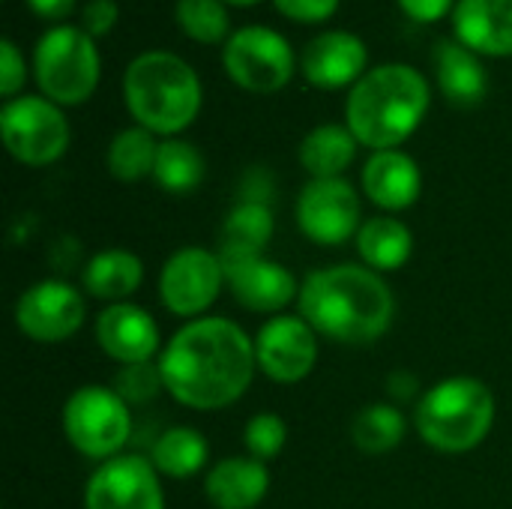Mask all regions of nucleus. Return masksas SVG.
Instances as JSON below:
<instances>
[{"instance_id":"1","label":"nucleus","mask_w":512,"mask_h":509,"mask_svg":"<svg viewBox=\"0 0 512 509\" xmlns=\"http://www.w3.org/2000/svg\"><path fill=\"white\" fill-rule=\"evenodd\" d=\"M255 366V339L228 318H198L186 324L159 354L165 390L195 411L234 405L249 390Z\"/></svg>"},{"instance_id":"2","label":"nucleus","mask_w":512,"mask_h":509,"mask_svg":"<svg viewBox=\"0 0 512 509\" xmlns=\"http://www.w3.org/2000/svg\"><path fill=\"white\" fill-rule=\"evenodd\" d=\"M396 315L390 285L369 267L339 264L312 273L300 288V318L342 345H369L381 339Z\"/></svg>"},{"instance_id":"3","label":"nucleus","mask_w":512,"mask_h":509,"mask_svg":"<svg viewBox=\"0 0 512 509\" xmlns=\"http://www.w3.org/2000/svg\"><path fill=\"white\" fill-rule=\"evenodd\" d=\"M432 102L429 81L408 63L369 69L348 93L345 126L369 150H396L426 120Z\"/></svg>"},{"instance_id":"4","label":"nucleus","mask_w":512,"mask_h":509,"mask_svg":"<svg viewBox=\"0 0 512 509\" xmlns=\"http://www.w3.org/2000/svg\"><path fill=\"white\" fill-rule=\"evenodd\" d=\"M123 99L138 126L153 135H177L201 111V78L174 51H141L123 75Z\"/></svg>"},{"instance_id":"5","label":"nucleus","mask_w":512,"mask_h":509,"mask_svg":"<svg viewBox=\"0 0 512 509\" xmlns=\"http://www.w3.org/2000/svg\"><path fill=\"white\" fill-rule=\"evenodd\" d=\"M495 423L492 390L468 375L435 384L414 411L420 438L441 453H468L486 441Z\"/></svg>"},{"instance_id":"6","label":"nucleus","mask_w":512,"mask_h":509,"mask_svg":"<svg viewBox=\"0 0 512 509\" xmlns=\"http://www.w3.org/2000/svg\"><path fill=\"white\" fill-rule=\"evenodd\" d=\"M33 75L42 96L54 105L87 102L102 78L96 39L75 24L48 27L33 48Z\"/></svg>"},{"instance_id":"7","label":"nucleus","mask_w":512,"mask_h":509,"mask_svg":"<svg viewBox=\"0 0 512 509\" xmlns=\"http://www.w3.org/2000/svg\"><path fill=\"white\" fill-rule=\"evenodd\" d=\"M66 441L87 459H114L132 435L129 405L108 387H81L63 405Z\"/></svg>"},{"instance_id":"8","label":"nucleus","mask_w":512,"mask_h":509,"mask_svg":"<svg viewBox=\"0 0 512 509\" xmlns=\"http://www.w3.org/2000/svg\"><path fill=\"white\" fill-rule=\"evenodd\" d=\"M222 63L228 78L249 93H279L300 66L291 42L264 24L234 30L222 48Z\"/></svg>"},{"instance_id":"9","label":"nucleus","mask_w":512,"mask_h":509,"mask_svg":"<svg viewBox=\"0 0 512 509\" xmlns=\"http://www.w3.org/2000/svg\"><path fill=\"white\" fill-rule=\"evenodd\" d=\"M0 135L12 159L30 168L57 162L69 147V120L45 96H15L0 111Z\"/></svg>"},{"instance_id":"10","label":"nucleus","mask_w":512,"mask_h":509,"mask_svg":"<svg viewBox=\"0 0 512 509\" xmlns=\"http://www.w3.org/2000/svg\"><path fill=\"white\" fill-rule=\"evenodd\" d=\"M300 231L318 246H342L360 231V198L345 177L309 180L297 198Z\"/></svg>"},{"instance_id":"11","label":"nucleus","mask_w":512,"mask_h":509,"mask_svg":"<svg viewBox=\"0 0 512 509\" xmlns=\"http://www.w3.org/2000/svg\"><path fill=\"white\" fill-rule=\"evenodd\" d=\"M225 285L222 258L216 252L189 246L174 252L159 276V297L168 312L180 318L204 315Z\"/></svg>"},{"instance_id":"12","label":"nucleus","mask_w":512,"mask_h":509,"mask_svg":"<svg viewBox=\"0 0 512 509\" xmlns=\"http://www.w3.org/2000/svg\"><path fill=\"white\" fill-rule=\"evenodd\" d=\"M84 315L87 312L81 294L60 279H45L30 285L15 303L18 330L39 345L66 342L72 333H78Z\"/></svg>"},{"instance_id":"13","label":"nucleus","mask_w":512,"mask_h":509,"mask_svg":"<svg viewBox=\"0 0 512 509\" xmlns=\"http://www.w3.org/2000/svg\"><path fill=\"white\" fill-rule=\"evenodd\" d=\"M84 509H165L159 471L141 456H114L87 480Z\"/></svg>"},{"instance_id":"14","label":"nucleus","mask_w":512,"mask_h":509,"mask_svg":"<svg viewBox=\"0 0 512 509\" xmlns=\"http://www.w3.org/2000/svg\"><path fill=\"white\" fill-rule=\"evenodd\" d=\"M318 333L294 315L270 318L255 336L258 369L276 384L303 381L318 360Z\"/></svg>"},{"instance_id":"15","label":"nucleus","mask_w":512,"mask_h":509,"mask_svg":"<svg viewBox=\"0 0 512 509\" xmlns=\"http://www.w3.org/2000/svg\"><path fill=\"white\" fill-rule=\"evenodd\" d=\"M369 48L351 30H324L300 54L303 78L318 90L354 87L369 69Z\"/></svg>"},{"instance_id":"16","label":"nucleus","mask_w":512,"mask_h":509,"mask_svg":"<svg viewBox=\"0 0 512 509\" xmlns=\"http://www.w3.org/2000/svg\"><path fill=\"white\" fill-rule=\"evenodd\" d=\"M222 270L234 300L249 312H282L294 297H300L294 276L264 255L222 258Z\"/></svg>"},{"instance_id":"17","label":"nucleus","mask_w":512,"mask_h":509,"mask_svg":"<svg viewBox=\"0 0 512 509\" xmlns=\"http://www.w3.org/2000/svg\"><path fill=\"white\" fill-rule=\"evenodd\" d=\"M96 342L123 366L147 363L159 351V327L141 306L114 303L96 318Z\"/></svg>"},{"instance_id":"18","label":"nucleus","mask_w":512,"mask_h":509,"mask_svg":"<svg viewBox=\"0 0 512 509\" xmlns=\"http://www.w3.org/2000/svg\"><path fill=\"white\" fill-rule=\"evenodd\" d=\"M462 45L483 57H512V0H456L450 15Z\"/></svg>"},{"instance_id":"19","label":"nucleus","mask_w":512,"mask_h":509,"mask_svg":"<svg viewBox=\"0 0 512 509\" xmlns=\"http://www.w3.org/2000/svg\"><path fill=\"white\" fill-rule=\"evenodd\" d=\"M363 192L372 204L396 213L417 204L423 192V174L417 162L402 150H378L363 165Z\"/></svg>"},{"instance_id":"20","label":"nucleus","mask_w":512,"mask_h":509,"mask_svg":"<svg viewBox=\"0 0 512 509\" xmlns=\"http://www.w3.org/2000/svg\"><path fill=\"white\" fill-rule=\"evenodd\" d=\"M435 78L441 93L456 108H474L486 99L489 75L480 63V54L462 45L459 39H444L435 48Z\"/></svg>"},{"instance_id":"21","label":"nucleus","mask_w":512,"mask_h":509,"mask_svg":"<svg viewBox=\"0 0 512 509\" xmlns=\"http://www.w3.org/2000/svg\"><path fill=\"white\" fill-rule=\"evenodd\" d=\"M270 489V471L258 459H222L204 483L210 504L219 509H255Z\"/></svg>"},{"instance_id":"22","label":"nucleus","mask_w":512,"mask_h":509,"mask_svg":"<svg viewBox=\"0 0 512 509\" xmlns=\"http://www.w3.org/2000/svg\"><path fill=\"white\" fill-rule=\"evenodd\" d=\"M144 282V264L135 252L129 249H105L93 255L84 267V288L96 300L123 303L132 297Z\"/></svg>"},{"instance_id":"23","label":"nucleus","mask_w":512,"mask_h":509,"mask_svg":"<svg viewBox=\"0 0 512 509\" xmlns=\"http://www.w3.org/2000/svg\"><path fill=\"white\" fill-rule=\"evenodd\" d=\"M357 138L348 126L321 123L300 141V165L312 174V180L342 177L357 156Z\"/></svg>"},{"instance_id":"24","label":"nucleus","mask_w":512,"mask_h":509,"mask_svg":"<svg viewBox=\"0 0 512 509\" xmlns=\"http://www.w3.org/2000/svg\"><path fill=\"white\" fill-rule=\"evenodd\" d=\"M357 249H360V258L375 273H393L411 258L414 234L405 222H399L393 216H375L360 225Z\"/></svg>"},{"instance_id":"25","label":"nucleus","mask_w":512,"mask_h":509,"mask_svg":"<svg viewBox=\"0 0 512 509\" xmlns=\"http://www.w3.org/2000/svg\"><path fill=\"white\" fill-rule=\"evenodd\" d=\"M270 237H273V210L264 201H240L222 225L219 258L264 255Z\"/></svg>"},{"instance_id":"26","label":"nucleus","mask_w":512,"mask_h":509,"mask_svg":"<svg viewBox=\"0 0 512 509\" xmlns=\"http://www.w3.org/2000/svg\"><path fill=\"white\" fill-rule=\"evenodd\" d=\"M153 468L171 480H189L207 465V441L189 426H174L159 435L150 453Z\"/></svg>"},{"instance_id":"27","label":"nucleus","mask_w":512,"mask_h":509,"mask_svg":"<svg viewBox=\"0 0 512 509\" xmlns=\"http://www.w3.org/2000/svg\"><path fill=\"white\" fill-rule=\"evenodd\" d=\"M159 144L144 126H129L117 132L108 144V171L120 183H138L156 168Z\"/></svg>"},{"instance_id":"28","label":"nucleus","mask_w":512,"mask_h":509,"mask_svg":"<svg viewBox=\"0 0 512 509\" xmlns=\"http://www.w3.org/2000/svg\"><path fill=\"white\" fill-rule=\"evenodd\" d=\"M153 180L159 183V189H165L171 195H186V192L198 189L201 180H204V156H201V150L192 147L189 141L165 138L159 144V153H156Z\"/></svg>"},{"instance_id":"29","label":"nucleus","mask_w":512,"mask_h":509,"mask_svg":"<svg viewBox=\"0 0 512 509\" xmlns=\"http://www.w3.org/2000/svg\"><path fill=\"white\" fill-rule=\"evenodd\" d=\"M405 438V417L393 405H369L354 417L351 441L366 456H384Z\"/></svg>"},{"instance_id":"30","label":"nucleus","mask_w":512,"mask_h":509,"mask_svg":"<svg viewBox=\"0 0 512 509\" xmlns=\"http://www.w3.org/2000/svg\"><path fill=\"white\" fill-rule=\"evenodd\" d=\"M174 18L180 30L201 45H225L231 30V15L222 0H177Z\"/></svg>"},{"instance_id":"31","label":"nucleus","mask_w":512,"mask_h":509,"mask_svg":"<svg viewBox=\"0 0 512 509\" xmlns=\"http://www.w3.org/2000/svg\"><path fill=\"white\" fill-rule=\"evenodd\" d=\"M162 390H165V378H162L159 363H153V360L120 366V372L114 375V393H117L126 405H147V402H153Z\"/></svg>"},{"instance_id":"32","label":"nucleus","mask_w":512,"mask_h":509,"mask_svg":"<svg viewBox=\"0 0 512 509\" xmlns=\"http://www.w3.org/2000/svg\"><path fill=\"white\" fill-rule=\"evenodd\" d=\"M246 450L258 462H270L285 450L288 441V426L279 414H258L246 423Z\"/></svg>"},{"instance_id":"33","label":"nucleus","mask_w":512,"mask_h":509,"mask_svg":"<svg viewBox=\"0 0 512 509\" xmlns=\"http://www.w3.org/2000/svg\"><path fill=\"white\" fill-rule=\"evenodd\" d=\"M24 78H27L24 54L9 36H3L0 39V93L6 96V102L18 96V90L24 87Z\"/></svg>"},{"instance_id":"34","label":"nucleus","mask_w":512,"mask_h":509,"mask_svg":"<svg viewBox=\"0 0 512 509\" xmlns=\"http://www.w3.org/2000/svg\"><path fill=\"white\" fill-rule=\"evenodd\" d=\"M273 6L297 24H321L336 15L339 0H273Z\"/></svg>"},{"instance_id":"35","label":"nucleus","mask_w":512,"mask_h":509,"mask_svg":"<svg viewBox=\"0 0 512 509\" xmlns=\"http://www.w3.org/2000/svg\"><path fill=\"white\" fill-rule=\"evenodd\" d=\"M117 18H120L117 0H87L84 9H81V27H84L93 39L108 36V33L114 30Z\"/></svg>"},{"instance_id":"36","label":"nucleus","mask_w":512,"mask_h":509,"mask_svg":"<svg viewBox=\"0 0 512 509\" xmlns=\"http://www.w3.org/2000/svg\"><path fill=\"white\" fill-rule=\"evenodd\" d=\"M402 6V12L420 24H435L444 15H453L456 0H396Z\"/></svg>"},{"instance_id":"37","label":"nucleus","mask_w":512,"mask_h":509,"mask_svg":"<svg viewBox=\"0 0 512 509\" xmlns=\"http://www.w3.org/2000/svg\"><path fill=\"white\" fill-rule=\"evenodd\" d=\"M30 12L42 21H54V24H66V18L75 9V0H27Z\"/></svg>"},{"instance_id":"38","label":"nucleus","mask_w":512,"mask_h":509,"mask_svg":"<svg viewBox=\"0 0 512 509\" xmlns=\"http://www.w3.org/2000/svg\"><path fill=\"white\" fill-rule=\"evenodd\" d=\"M387 390H390V396L396 402H411L420 393V381L411 372H393L390 381H387Z\"/></svg>"},{"instance_id":"39","label":"nucleus","mask_w":512,"mask_h":509,"mask_svg":"<svg viewBox=\"0 0 512 509\" xmlns=\"http://www.w3.org/2000/svg\"><path fill=\"white\" fill-rule=\"evenodd\" d=\"M222 3H234V6H255L261 0H222Z\"/></svg>"}]
</instances>
